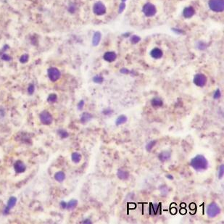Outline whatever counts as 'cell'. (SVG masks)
Returning a JSON list of instances; mask_svg holds the SVG:
<instances>
[{
    "label": "cell",
    "mask_w": 224,
    "mask_h": 224,
    "mask_svg": "<svg viewBox=\"0 0 224 224\" xmlns=\"http://www.w3.org/2000/svg\"><path fill=\"white\" fill-rule=\"evenodd\" d=\"M151 104L153 107H155V108H158V107H162V106L163 105V102L160 98L155 97L152 99Z\"/></svg>",
    "instance_id": "16"
},
{
    "label": "cell",
    "mask_w": 224,
    "mask_h": 224,
    "mask_svg": "<svg viewBox=\"0 0 224 224\" xmlns=\"http://www.w3.org/2000/svg\"><path fill=\"white\" fill-rule=\"evenodd\" d=\"M209 7L214 12H223L224 9L223 0H210Z\"/></svg>",
    "instance_id": "3"
},
{
    "label": "cell",
    "mask_w": 224,
    "mask_h": 224,
    "mask_svg": "<svg viewBox=\"0 0 224 224\" xmlns=\"http://www.w3.org/2000/svg\"><path fill=\"white\" fill-rule=\"evenodd\" d=\"M117 175L121 180H127L129 178V173L127 171L123 169H118L117 173Z\"/></svg>",
    "instance_id": "12"
},
{
    "label": "cell",
    "mask_w": 224,
    "mask_h": 224,
    "mask_svg": "<svg viewBox=\"0 0 224 224\" xmlns=\"http://www.w3.org/2000/svg\"><path fill=\"white\" fill-rule=\"evenodd\" d=\"M116 57H117V55L113 52H107L104 55V59H105L106 61L109 62V63L115 61Z\"/></svg>",
    "instance_id": "11"
},
{
    "label": "cell",
    "mask_w": 224,
    "mask_h": 224,
    "mask_svg": "<svg viewBox=\"0 0 224 224\" xmlns=\"http://www.w3.org/2000/svg\"><path fill=\"white\" fill-rule=\"evenodd\" d=\"M139 40H140V38H139V37L136 36H134L132 38V39H131V41H132L133 42L136 43V42H138V41H139Z\"/></svg>",
    "instance_id": "33"
},
{
    "label": "cell",
    "mask_w": 224,
    "mask_h": 224,
    "mask_svg": "<svg viewBox=\"0 0 224 224\" xmlns=\"http://www.w3.org/2000/svg\"><path fill=\"white\" fill-rule=\"evenodd\" d=\"M47 74L49 78L52 82L57 81L61 76V73L56 67H50V68L48 69Z\"/></svg>",
    "instance_id": "5"
},
{
    "label": "cell",
    "mask_w": 224,
    "mask_h": 224,
    "mask_svg": "<svg viewBox=\"0 0 224 224\" xmlns=\"http://www.w3.org/2000/svg\"><path fill=\"white\" fill-rule=\"evenodd\" d=\"M78 205V201L76 200H71L67 204V207L66 208L68 211H73Z\"/></svg>",
    "instance_id": "19"
},
{
    "label": "cell",
    "mask_w": 224,
    "mask_h": 224,
    "mask_svg": "<svg viewBox=\"0 0 224 224\" xmlns=\"http://www.w3.org/2000/svg\"><path fill=\"white\" fill-rule=\"evenodd\" d=\"M84 104H85V102H84V100H81L79 102H78V105H77V107H78V110H81L83 108H84Z\"/></svg>",
    "instance_id": "32"
},
{
    "label": "cell",
    "mask_w": 224,
    "mask_h": 224,
    "mask_svg": "<svg viewBox=\"0 0 224 224\" xmlns=\"http://www.w3.org/2000/svg\"><path fill=\"white\" fill-rule=\"evenodd\" d=\"M128 72L129 71H128V70H126V69H122V70H121V73H128Z\"/></svg>",
    "instance_id": "38"
},
{
    "label": "cell",
    "mask_w": 224,
    "mask_h": 224,
    "mask_svg": "<svg viewBox=\"0 0 224 224\" xmlns=\"http://www.w3.org/2000/svg\"><path fill=\"white\" fill-rule=\"evenodd\" d=\"M102 113H103V115H112L113 113V110H111L110 108H107L105 109V110H104L103 111H102Z\"/></svg>",
    "instance_id": "31"
},
{
    "label": "cell",
    "mask_w": 224,
    "mask_h": 224,
    "mask_svg": "<svg viewBox=\"0 0 224 224\" xmlns=\"http://www.w3.org/2000/svg\"><path fill=\"white\" fill-rule=\"evenodd\" d=\"M83 223H88V224H91V223H92V221H91L90 220L86 219V220H85V221H84V222H83Z\"/></svg>",
    "instance_id": "37"
},
{
    "label": "cell",
    "mask_w": 224,
    "mask_h": 224,
    "mask_svg": "<svg viewBox=\"0 0 224 224\" xmlns=\"http://www.w3.org/2000/svg\"><path fill=\"white\" fill-rule=\"evenodd\" d=\"M101 38V34L99 32H96L94 35L93 37V44L94 46H96L98 45V44L99 43V41H100Z\"/></svg>",
    "instance_id": "22"
},
{
    "label": "cell",
    "mask_w": 224,
    "mask_h": 224,
    "mask_svg": "<svg viewBox=\"0 0 224 224\" xmlns=\"http://www.w3.org/2000/svg\"><path fill=\"white\" fill-rule=\"evenodd\" d=\"M93 81L94 82L96 83V84H102L104 81V78L101 76H96L94 77Z\"/></svg>",
    "instance_id": "26"
},
{
    "label": "cell",
    "mask_w": 224,
    "mask_h": 224,
    "mask_svg": "<svg viewBox=\"0 0 224 224\" xmlns=\"http://www.w3.org/2000/svg\"><path fill=\"white\" fill-rule=\"evenodd\" d=\"M14 169L17 173H23L26 171V167L23 162L18 160L14 164Z\"/></svg>",
    "instance_id": "10"
},
{
    "label": "cell",
    "mask_w": 224,
    "mask_h": 224,
    "mask_svg": "<svg viewBox=\"0 0 224 224\" xmlns=\"http://www.w3.org/2000/svg\"><path fill=\"white\" fill-rule=\"evenodd\" d=\"M60 206H61V207L63 209H65L66 207H67V203H66L65 202H60Z\"/></svg>",
    "instance_id": "34"
},
{
    "label": "cell",
    "mask_w": 224,
    "mask_h": 224,
    "mask_svg": "<svg viewBox=\"0 0 224 224\" xmlns=\"http://www.w3.org/2000/svg\"><path fill=\"white\" fill-rule=\"evenodd\" d=\"M92 117H93V116H92V115L91 114V113H86L85 112V113H83L82 115H81V122L82 123L85 124L86 123L89 122L92 119Z\"/></svg>",
    "instance_id": "14"
},
{
    "label": "cell",
    "mask_w": 224,
    "mask_h": 224,
    "mask_svg": "<svg viewBox=\"0 0 224 224\" xmlns=\"http://www.w3.org/2000/svg\"><path fill=\"white\" fill-rule=\"evenodd\" d=\"M150 55L154 59H160L163 57V52L161 49H158V48H155L151 51Z\"/></svg>",
    "instance_id": "15"
},
{
    "label": "cell",
    "mask_w": 224,
    "mask_h": 224,
    "mask_svg": "<svg viewBox=\"0 0 224 224\" xmlns=\"http://www.w3.org/2000/svg\"><path fill=\"white\" fill-rule=\"evenodd\" d=\"M221 208L215 202H213L207 206V213L210 218H215V216L221 213Z\"/></svg>",
    "instance_id": "2"
},
{
    "label": "cell",
    "mask_w": 224,
    "mask_h": 224,
    "mask_svg": "<svg viewBox=\"0 0 224 224\" xmlns=\"http://www.w3.org/2000/svg\"><path fill=\"white\" fill-rule=\"evenodd\" d=\"M55 180L59 182H62L65 180V174L63 171H59V172L56 173L55 175Z\"/></svg>",
    "instance_id": "18"
},
{
    "label": "cell",
    "mask_w": 224,
    "mask_h": 224,
    "mask_svg": "<svg viewBox=\"0 0 224 224\" xmlns=\"http://www.w3.org/2000/svg\"><path fill=\"white\" fill-rule=\"evenodd\" d=\"M157 143V140H153V141H151V142H149V143L146 144V151L147 152H150L152 149V148L154 147L156 145V144Z\"/></svg>",
    "instance_id": "23"
},
{
    "label": "cell",
    "mask_w": 224,
    "mask_h": 224,
    "mask_svg": "<svg viewBox=\"0 0 224 224\" xmlns=\"http://www.w3.org/2000/svg\"><path fill=\"white\" fill-rule=\"evenodd\" d=\"M158 158L161 162L168 161L171 158V152L168 151H163L159 155Z\"/></svg>",
    "instance_id": "13"
},
{
    "label": "cell",
    "mask_w": 224,
    "mask_h": 224,
    "mask_svg": "<svg viewBox=\"0 0 224 224\" xmlns=\"http://www.w3.org/2000/svg\"><path fill=\"white\" fill-rule=\"evenodd\" d=\"M28 60V55L27 54H25V55H22L21 57H20V63H27Z\"/></svg>",
    "instance_id": "27"
},
{
    "label": "cell",
    "mask_w": 224,
    "mask_h": 224,
    "mask_svg": "<svg viewBox=\"0 0 224 224\" xmlns=\"http://www.w3.org/2000/svg\"><path fill=\"white\" fill-rule=\"evenodd\" d=\"M194 84L199 87H204L207 82V77L204 74L199 73V74L195 75V76L194 78Z\"/></svg>",
    "instance_id": "6"
},
{
    "label": "cell",
    "mask_w": 224,
    "mask_h": 224,
    "mask_svg": "<svg viewBox=\"0 0 224 224\" xmlns=\"http://www.w3.org/2000/svg\"><path fill=\"white\" fill-rule=\"evenodd\" d=\"M39 118L41 122L44 125H50L53 121V117L52 115L47 110L41 112L39 115Z\"/></svg>",
    "instance_id": "4"
},
{
    "label": "cell",
    "mask_w": 224,
    "mask_h": 224,
    "mask_svg": "<svg viewBox=\"0 0 224 224\" xmlns=\"http://www.w3.org/2000/svg\"><path fill=\"white\" fill-rule=\"evenodd\" d=\"M93 11L97 16H102L106 12L105 6V5L102 2H97L94 5Z\"/></svg>",
    "instance_id": "8"
},
{
    "label": "cell",
    "mask_w": 224,
    "mask_h": 224,
    "mask_svg": "<svg viewBox=\"0 0 224 224\" xmlns=\"http://www.w3.org/2000/svg\"><path fill=\"white\" fill-rule=\"evenodd\" d=\"M224 173V165H221L219 168V171H218V177L221 179V178H223Z\"/></svg>",
    "instance_id": "28"
},
{
    "label": "cell",
    "mask_w": 224,
    "mask_h": 224,
    "mask_svg": "<svg viewBox=\"0 0 224 224\" xmlns=\"http://www.w3.org/2000/svg\"><path fill=\"white\" fill-rule=\"evenodd\" d=\"M58 134H59V136H60L62 139H65V138L68 137L69 136L68 133L63 129L59 130V131H58Z\"/></svg>",
    "instance_id": "25"
},
{
    "label": "cell",
    "mask_w": 224,
    "mask_h": 224,
    "mask_svg": "<svg viewBox=\"0 0 224 224\" xmlns=\"http://www.w3.org/2000/svg\"><path fill=\"white\" fill-rule=\"evenodd\" d=\"M16 202H17V199H16V197H10L7 202V207H5V210H4V214H5V215H7L9 213V211H10L11 209L13 208V207L16 206Z\"/></svg>",
    "instance_id": "9"
},
{
    "label": "cell",
    "mask_w": 224,
    "mask_h": 224,
    "mask_svg": "<svg viewBox=\"0 0 224 224\" xmlns=\"http://www.w3.org/2000/svg\"><path fill=\"white\" fill-rule=\"evenodd\" d=\"M194 14V9L192 7L185 8L184 10V16L186 18H189L192 17Z\"/></svg>",
    "instance_id": "17"
},
{
    "label": "cell",
    "mask_w": 224,
    "mask_h": 224,
    "mask_svg": "<svg viewBox=\"0 0 224 224\" xmlns=\"http://www.w3.org/2000/svg\"><path fill=\"white\" fill-rule=\"evenodd\" d=\"M122 1H123V2H124V1H125V0H122Z\"/></svg>",
    "instance_id": "40"
},
{
    "label": "cell",
    "mask_w": 224,
    "mask_h": 224,
    "mask_svg": "<svg viewBox=\"0 0 224 224\" xmlns=\"http://www.w3.org/2000/svg\"><path fill=\"white\" fill-rule=\"evenodd\" d=\"M124 7H125V5L124 4H121V6H120V9H119V12H121L124 9Z\"/></svg>",
    "instance_id": "36"
},
{
    "label": "cell",
    "mask_w": 224,
    "mask_h": 224,
    "mask_svg": "<svg viewBox=\"0 0 224 224\" xmlns=\"http://www.w3.org/2000/svg\"><path fill=\"white\" fill-rule=\"evenodd\" d=\"M34 91H35V87H34V86L33 85V84H30L28 88V93L31 95L34 94Z\"/></svg>",
    "instance_id": "30"
},
{
    "label": "cell",
    "mask_w": 224,
    "mask_h": 224,
    "mask_svg": "<svg viewBox=\"0 0 224 224\" xmlns=\"http://www.w3.org/2000/svg\"><path fill=\"white\" fill-rule=\"evenodd\" d=\"M127 120H128V118H127L126 116L124 115H121L119 116L117 118V120H116V125H120L125 123L127 122Z\"/></svg>",
    "instance_id": "21"
},
{
    "label": "cell",
    "mask_w": 224,
    "mask_h": 224,
    "mask_svg": "<svg viewBox=\"0 0 224 224\" xmlns=\"http://www.w3.org/2000/svg\"><path fill=\"white\" fill-rule=\"evenodd\" d=\"M166 177L168 178H169V179H171V180H173V177L172 175H167Z\"/></svg>",
    "instance_id": "39"
},
{
    "label": "cell",
    "mask_w": 224,
    "mask_h": 224,
    "mask_svg": "<svg viewBox=\"0 0 224 224\" xmlns=\"http://www.w3.org/2000/svg\"><path fill=\"white\" fill-rule=\"evenodd\" d=\"M81 158H82V156L78 152H73L71 155L72 161H73V163H76V164L80 163V161L81 160Z\"/></svg>",
    "instance_id": "20"
},
{
    "label": "cell",
    "mask_w": 224,
    "mask_h": 224,
    "mask_svg": "<svg viewBox=\"0 0 224 224\" xmlns=\"http://www.w3.org/2000/svg\"><path fill=\"white\" fill-rule=\"evenodd\" d=\"M57 100V96L55 94H51L49 95L47 98V101L49 103H55Z\"/></svg>",
    "instance_id": "24"
},
{
    "label": "cell",
    "mask_w": 224,
    "mask_h": 224,
    "mask_svg": "<svg viewBox=\"0 0 224 224\" xmlns=\"http://www.w3.org/2000/svg\"><path fill=\"white\" fill-rule=\"evenodd\" d=\"M143 12L147 17H152L156 13V7L151 3H147L144 6Z\"/></svg>",
    "instance_id": "7"
},
{
    "label": "cell",
    "mask_w": 224,
    "mask_h": 224,
    "mask_svg": "<svg viewBox=\"0 0 224 224\" xmlns=\"http://www.w3.org/2000/svg\"><path fill=\"white\" fill-rule=\"evenodd\" d=\"M2 58L4 59V60H9V59H10V57H9L8 56V55H5H5H2Z\"/></svg>",
    "instance_id": "35"
},
{
    "label": "cell",
    "mask_w": 224,
    "mask_h": 224,
    "mask_svg": "<svg viewBox=\"0 0 224 224\" xmlns=\"http://www.w3.org/2000/svg\"><path fill=\"white\" fill-rule=\"evenodd\" d=\"M221 97V91H220V89H218H218L215 92V93H214L213 98L215 99H219Z\"/></svg>",
    "instance_id": "29"
},
{
    "label": "cell",
    "mask_w": 224,
    "mask_h": 224,
    "mask_svg": "<svg viewBox=\"0 0 224 224\" xmlns=\"http://www.w3.org/2000/svg\"><path fill=\"white\" fill-rule=\"evenodd\" d=\"M191 165L197 171H203L207 169L209 163L204 156L198 155L191 160Z\"/></svg>",
    "instance_id": "1"
}]
</instances>
